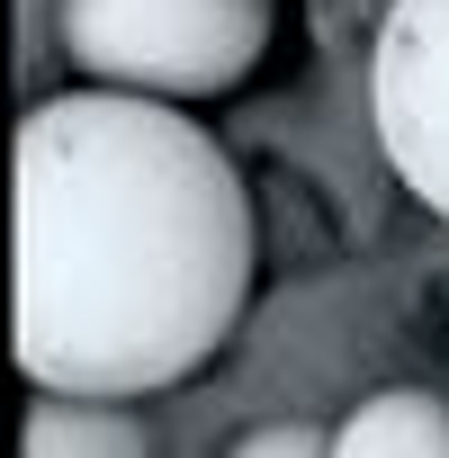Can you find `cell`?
<instances>
[{
  "mask_svg": "<svg viewBox=\"0 0 449 458\" xmlns=\"http://www.w3.org/2000/svg\"><path fill=\"white\" fill-rule=\"evenodd\" d=\"M243 297L252 198L198 117L72 90L19 126V369L46 395H162L224 351Z\"/></svg>",
  "mask_w": 449,
  "mask_h": 458,
  "instance_id": "cell-1",
  "label": "cell"
},
{
  "mask_svg": "<svg viewBox=\"0 0 449 458\" xmlns=\"http://www.w3.org/2000/svg\"><path fill=\"white\" fill-rule=\"evenodd\" d=\"M64 55L90 90L126 99H207L234 90L270 46V0H64Z\"/></svg>",
  "mask_w": 449,
  "mask_h": 458,
  "instance_id": "cell-2",
  "label": "cell"
},
{
  "mask_svg": "<svg viewBox=\"0 0 449 458\" xmlns=\"http://www.w3.org/2000/svg\"><path fill=\"white\" fill-rule=\"evenodd\" d=\"M369 126L395 180L449 216V0H386L369 46Z\"/></svg>",
  "mask_w": 449,
  "mask_h": 458,
  "instance_id": "cell-3",
  "label": "cell"
},
{
  "mask_svg": "<svg viewBox=\"0 0 449 458\" xmlns=\"http://www.w3.org/2000/svg\"><path fill=\"white\" fill-rule=\"evenodd\" d=\"M333 458H449V395L377 386L333 422Z\"/></svg>",
  "mask_w": 449,
  "mask_h": 458,
  "instance_id": "cell-4",
  "label": "cell"
},
{
  "mask_svg": "<svg viewBox=\"0 0 449 458\" xmlns=\"http://www.w3.org/2000/svg\"><path fill=\"white\" fill-rule=\"evenodd\" d=\"M19 458H153L135 404H90V395H37Z\"/></svg>",
  "mask_w": 449,
  "mask_h": 458,
  "instance_id": "cell-5",
  "label": "cell"
},
{
  "mask_svg": "<svg viewBox=\"0 0 449 458\" xmlns=\"http://www.w3.org/2000/svg\"><path fill=\"white\" fill-rule=\"evenodd\" d=\"M224 458H333V440L324 431H306V422H261V431H243Z\"/></svg>",
  "mask_w": 449,
  "mask_h": 458,
  "instance_id": "cell-6",
  "label": "cell"
}]
</instances>
